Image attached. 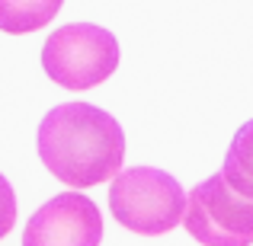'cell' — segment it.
Wrapping results in <instances>:
<instances>
[{
    "mask_svg": "<svg viewBox=\"0 0 253 246\" xmlns=\"http://www.w3.org/2000/svg\"><path fill=\"white\" fill-rule=\"evenodd\" d=\"M36 147L45 170L71 189L106 182L125 160L122 125L93 103H61L45 112Z\"/></svg>",
    "mask_w": 253,
    "mask_h": 246,
    "instance_id": "obj_1",
    "label": "cell"
},
{
    "mask_svg": "<svg viewBox=\"0 0 253 246\" xmlns=\"http://www.w3.org/2000/svg\"><path fill=\"white\" fill-rule=\"evenodd\" d=\"M109 211L131 234L161 237L183 221L186 192L170 173L154 166H131L112 176Z\"/></svg>",
    "mask_w": 253,
    "mask_h": 246,
    "instance_id": "obj_2",
    "label": "cell"
},
{
    "mask_svg": "<svg viewBox=\"0 0 253 246\" xmlns=\"http://www.w3.org/2000/svg\"><path fill=\"white\" fill-rule=\"evenodd\" d=\"M42 68L64 90H90L109 80L119 68V42L93 23L58 26L42 45Z\"/></svg>",
    "mask_w": 253,
    "mask_h": 246,
    "instance_id": "obj_3",
    "label": "cell"
},
{
    "mask_svg": "<svg viewBox=\"0 0 253 246\" xmlns=\"http://www.w3.org/2000/svg\"><path fill=\"white\" fill-rule=\"evenodd\" d=\"M183 227L202 246H250L253 198L234 192L221 173H215L186 195Z\"/></svg>",
    "mask_w": 253,
    "mask_h": 246,
    "instance_id": "obj_4",
    "label": "cell"
},
{
    "mask_svg": "<svg viewBox=\"0 0 253 246\" xmlns=\"http://www.w3.org/2000/svg\"><path fill=\"white\" fill-rule=\"evenodd\" d=\"M103 214L96 202L81 192H61L48 198L26 221L23 246H99Z\"/></svg>",
    "mask_w": 253,
    "mask_h": 246,
    "instance_id": "obj_5",
    "label": "cell"
},
{
    "mask_svg": "<svg viewBox=\"0 0 253 246\" xmlns=\"http://www.w3.org/2000/svg\"><path fill=\"white\" fill-rule=\"evenodd\" d=\"M64 0H0V32L29 35L58 16Z\"/></svg>",
    "mask_w": 253,
    "mask_h": 246,
    "instance_id": "obj_6",
    "label": "cell"
},
{
    "mask_svg": "<svg viewBox=\"0 0 253 246\" xmlns=\"http://www.w3.org/2000/svg\"><path fill=\"white\" fill-rule=\"evenodd\" d=\"M218 173L234 192L253 198V118L237 128L234 141L228 147V157H224V166Z\"/></svg>",
    "mask_w": 253,
    "mask_h": 246,
    "instance_id": "obj_7",
    "label": "cell"
},
{
    "mask_svg": "<svg viewBox=\"0 0 253 246\" xmlns=\"http://www.w3.org/2000/svg\"><path fill=\"white\" fill-rule=\"evenodd\" d=\"M13 224H16V192L0 173V240L13 230Z\"/></svg>",
    "mask_w": 253,
    "mask_h": 246,
    "instance_id": "obj_8",
    "label": "cell"
}]
</instances>
